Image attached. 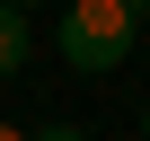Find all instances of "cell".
I'll return each mask as SVG.
<instances>
[{"label": "cell", "instance_id": "obj_1", "mask_svg": "<svg viewBox=\"0 0 150 141\" xmlns=\"http://www.w3.org/2000/svg\"><path fill=\"white\" fill-rule=\"evenodd\" d=\"M132 35H141V18L124 9V0H71L62 27H53V44H62L71 70H124Z\"/></svg>", "mask_w": 150, "mask_h": 141}, {"label": "cell", "instance_id": "obj_2", "mask_svg": "<svg viewBox=\"0 0 150 141\" xmlns=\"http://www.w3.org/2000/svg\"><path fill=\"white\" fill-rule=\"evenodd\" d=\"M18 62H27V9H9V0H0V80H9Z\"/></svg>", "mask_w": 150, "mask_h": 141}, {"label": "cell", "instance_id": "obj_3", "mask_svg": "<svg viewBox=\"0 0 150 141\" xmlns=\"http://www.w3.org/2000/svg\"><path fill=\"white\" fill-rule=\"evenodd\" d=\"M35 141H88V132H80V123H44Z\"/></svg>", "mask_w": 150, "mask_h": 141}, {"label": "cell", "instance_id": "obj_4", "mask_svg": "<svg viewBox=\"0 0 150 141\" xmlns=\"http://www.w3.org/2000/svg\"><path fill=\"white\" fill-rule=\"evenodd\" d=\"M0 141H27V132H18V123H0Z\"/></svg>", "mask_w": 150, "mask_h": 141}, {"label": "cell", "instance_id": "obj_5", "mask_svg": "<svg viewBox=\"0 0 150 141\" xmlns=\"http://www.w3.org/2000/svg\"><path fill=\"white\" fill-rule=\"evenodd\" d=\"M124 9H132V18H141V9H150V0H124Z\"/></svg>", "mask_w": 150, "mask_h": 141}, {"label": "cell", "instance_id": "obj_6", "mask_svg": "<svg viewBox=\"0 0 150 141\" xmlns=\"http://www.w3.org/2000/svg\"><path fill=\"white\" fill-rule=\"evenodd\" d=\"M141 141H150V106H141Z\"/></svg>", "mask_w": 150, "mask_h": 141}, {"label": "cell", "instance_id": "obj_7", "mask_svg": "<svg viewBox=\"0 0 150 141\" xmlns=\"http://www.w3.org/2000/svg\"><path fill=\"white\" fill-rule=\"evenodd\" d=\"M9 9H27V0H9Z\"/></svg>", "mask_w": 150, "mask_h": 141}]
</instances>
